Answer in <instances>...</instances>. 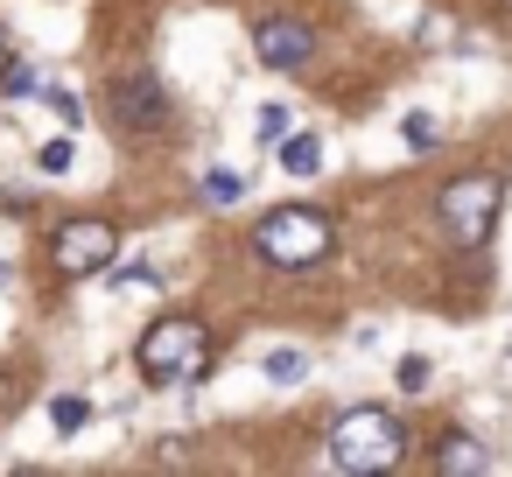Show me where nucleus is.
Instances as JSON below:
<instances>
[{
	"label": "nucleus",
	"mask_w": 512,
	"mask_h": 477,
	"mask_svg": "<svg viewBox=\"0 0 512 477\" xmlns=\"http://www.w3.org/2000/svg\"><path fill=\"white\" fill-rule=\"evenodd\" d=\"M260 372H267V379H274V386H295V379H302V372H309V358H302V351H295V344H274V351H267V358H260Z\"/></svg>",
	"instance_id": "nucleus-10"
},
{
	"label": "nucleus",
	"mask_w": 512,
	"mask_h": 477,
	"mask_svg": "<svg viewBox=\"0 0 512 477\" xmlns=\"http://www.w3.org/2000/svg\"><path fill=\"white\" fill-rule=\"evenodd\" d=\"M15 71V57H8V36H0V78H8Z\"/></svg>",
	"instance_id": "nucleus-18"
},
{
	"label": "nucleus",
	"mask_w": 512,
	"mask_h": 477,
	"mask_svg": "<svg viewBox=\"0 0 512 477\" xmlns=\"http://www.w3.org/2000/svg\"><path fill=\"white\" fill-rule=\"evenodd\" d=\"M400 393H428V358H421V351L400 358Z\"/></svg>",
	"instance_id": "nucleus-15"
},
{
	"label": "nucleus",
	"mask_w": 512,
	"mask_h": 477,
	"mask_svg": "<svg viewBox=\"0 0 512 477\" xmlns=\"http://www.w3.org/2000/svg\"><path fill=\"white\" fill-rule=\"evenodd\" d=\"M400 456H407V421L400 414H386V407H344L330 421V463L337 470L372 477V470H393Z\"/></svg>",
	"instance_id": "nucleus-4"
},
{
	"label": "nucleus",
	"mask_w": 512,
	"mask_h": 477,
	"mask_svg": "<svg viewBox=\"0 0 512 477\" xmlns=\"http://www.w3.org/2000/svg\"><path fill=\"white\" fill-rule=\"evenodd\" d=\"M50 421H57V428H64V435H78V428H85V421H92V407H85V400H78V393H57V400H50Z\"/></svg>",
	"instance_id": "nucleus-11"
},
{
	"label": "nucleus",
	"mask_w": 512,
	"mask_h": 477,
	"mask_svg": "<svg viewBox=\"0 0 512 477\" xmlns=\"http://www.w3.org/2000/svg\"><path fill=\"white\" fill-rule=\"evenodd\" d=\"M43 99H50V106H57V113H64V120H71V127H78V120H85V106H78V92H64V85H50V92H43Z\"/></svg>",
	"instance_id": "nucleus-17"
},
{
	"label": "nucleus",
	"mask_w": 512,
	"mask_h": 477,
	"mask_svg": "<svg viewBox=\"0 0 512 477\" xmlns=\"http://www.w3.org/2000/svg\"><path fill=\"white\" fill-rule=\"evenodd\" d=\"M134 365H141V379H155V386H197V379L211 372V330H204L197 316H162V323L141 330Z\"/></svg>",
	"instance_id": "nucleus-2"
},
{
	"label": "nucleus",
	"mask_w": 512,
	"mask_h": 477,
	"mask_svg": "<svg viewBox=\"0 0 512 477\" xmlns=\"http://www.w3.org/2000/svg\"><path fill=\"white\" fill-rule=\"evenodd\" d=\"M281 169L288 176H323V141L316 134H288L281 141Z\"/></svg>",
	"instance_id": "nucleus-9"
},
{
	"label": "nucleus",
	"mask_w": 512,
	"mask_h": 477,
	"mask_svg": "<svg viewBox=\"0 0 512 477\" xmlns=\"http://www.w3.org/2000/svg\"><path fill=\"white\" fill-rule=\"evenodd\" d=\"M498 8H505V15H512V0H498Z\"/></svg>",
	"instance_id": "nucleus-19"
},
{
	"label": "nucleus",
	"mask_w": 512,
	"mask_h": 477,
	"mask_svg": "<svg viewBox=\"0 0 512 477\" xmlns=\"http://www.w3.org/2000/svg\"><path fill=\"white\" fill-rule=\"evenodd\" d=\"M498 204H505V176L491 169H470V176H449L442 197H435V225L456 253H484L491 232H498Z\"/></svg>",
	"instance_id": "nucleus-1"
},
{
	"label": "nucleus",
	"mask_w": 512,
	"mask_h": 477,
	"mask_svg": "<svg viewBox=\"0 0 512 477\" xmlns=\"http://www.w3.org/2000/svg\"><path fill=\"white\" fill-rule=\"evenodd\" d=\"M400 134H407V148H435V141H442L435 113H407V120H400Z\"/></svg>",
	"instance_id": "nucleus-13"
},
{
	"label": "nucleus",
	"mask_w": 512,
	"mask_h": 477,
	"mask_svg": "<svg viewBox=\"0 0 512 477\" xmlns=\"http://www.w3.org/2000/svg\"><path fill=\"white\" fill-rule=\"evenodd\" d=\"M253 50H260V64H267V71H302V64L316 57V29H309V22H288V15H274V22H260V29H253Z\"/></svg>",
	"instance_id": "nucleus-6"
},
{
	"label": "nucleus",
	"mask_w": 512,
	"mask_h": 477,
	"mask_svg": "<svg viewBox=\"0 0 512 477\" xmlns=\"http://www.w3.org/2000/svg\"><path fill=\"white\" fill-rule=\"evenodd\" d=\"M71 155H78L71 141H43V148H36V169H43V176H71Z\"/></svg>",
	"instance_id": "nucleus-14"
},
{
	"label": "nucleus",
	"mask_w": 512,
	"mask_h": 477,
	"mask_svg": "<svg viewBox=\"0 0 512 477\" xmlns=\"http://www.w3.org/2000/svg\"><path fill=\"white\" fill-rule=\"evenodd\" d=\"M169 92H162V78H127L120 92H113V120L127 127V134H155V127H169Z\"/></svg>",
	"instance_id": "nucleus-7"
},
{
	"label": "nucleus",
	"mask_w": 512,
	"mask_h": 477,
	"mask_svg": "<svg viewBox=\"0 0 512 477\" xmlns=\"http://www.w3.org/2000/svg\"><path fill=\"white\" fill-rule=\"evenodd\" d=\"M113 260H120V225H113V218H85V211L57 218V232H50V267H57L64 281L113 274Z\"/></svg>",
	"instance_id": "nucleus-5"
},
{
	"label": "nucleus",
	"mask_w": 512,
	"mask_h": 477,
	"mask_svg": "<svg viewBox=\"0 0 512 477\" xmlns=\"http://www.w3.org/2000/svg\"><path fill=\"white\" fill-rule=\"evenodd\" d=\"M330 246H337V232H330V218L316 204H281V211H267L253 225V260H267L281 274H309Z\"/></svg>",
	"instance_id": "nucleus-3"
},
{
	"label": "nucleus",
	"mask_w": 512,
	"mask_h": 477,
	"mask_svg": "<svg viewBox=\"0 0 512 477\" xmlns=\"http://www.w3.org/2000/svg\"><path fill=\"white\" fill-rule=\"evenodd\" d=\"M260 141H288V106H260Z\"/></svg>",
	"instance_id": "nucleus-16"
},
{
	"label": "nucleus",
	"mask_w": 512,
	"mask_h": 477,
	"mask_svg": "<svg viewBox=\"0 0 512 477\" xmlns=\"http://www.w3.org/2000/svg\"><path fill=\"white\" fill-rule=\"evenodd\" d=\"M204 197H211V204H239V197H246V176H232V169H211V176H204Z\"/></svg>",
	"instance_id": "nucleus-12"
},
{
	"label": "nucleus",
	"mask_w": 512,
	"mask_h": 477,
	"mask_svg": "<svg viewBox=\"0 0 512 477\" xmlns=\"http://www.w3.org/2000/svg\"><path fill=\"white\" fill-rule=\"evenodd\" d=\"M491 463H498V456H491L477 435H442V442H435V470H449V477H484Z\"/></svg>",
	"instance_id": "nucleus-8"
}]
</instances>
